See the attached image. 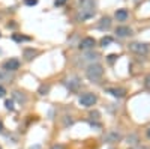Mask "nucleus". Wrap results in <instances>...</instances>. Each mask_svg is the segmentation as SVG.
Segmentation results:
<instances>
[{
  "instance_id": "nucleus-25",
  "label": "nucleus",
  "mask_w": 150,
  "mask_h": 149,
  "mask_svg": "<svg viewBox=\"0 0 150 149\" xmlns=\"http://www.w3.org/2000/svg\"><path fill=\"white\" fill-rule=\"evenodd\" d=\"M6 93V90H5V87L3 86H0V98H2L3 97V95Z\"/></svg>"
},
{
  "instance_id": "nucleus-13",
  "label": "nucleus",
  "mask_w": 150,
  "mask_h": 149,
  "mask_svg": "<svg viewBox=\"0 0 150 149\" xmlns=\"http://www.w3.org/2000/svg\"><path fill=\"white\" fill-rule=\"evenodd\" d=\"M14 98L18 99L20 103H26V97H24V95H21L20 92H14Z\"/></svg>"
},
{
  "instance_id": "nucleus-5",
  "label": "nucleus",
  "mask_w": 150,
  "mask_h": 149,
  "mask_svg": "<svg viewBox=\"0 0 150 149\" xmlns=\"http://www.w3.org/2000/svg\"><path fill=\"white\" fill-rule=\"evenodd\" d=\"M18 68H20V60H17V59H9L3 63L5 71H17Z\"/></svg>"
},
{
  "instance_id": "nucleus-15",
  "label": "nucleus",
  "mask_w": 150,
  "mask_h": 149,
  "mask_svg": "<svg viewBox=\"0 0 150 149\" xmlns=\"http://www.w3.org/2000/svg\"><path fill=\"white\" fill-rule=\"evenodd\" d=\"M66 84H68V86L71 87V89H77V87H78V80H77V78H74V80L68 81Z\"/></svg>"
},
{
  "instance_id": "nucleus-29",
  "label": "nucleus",
  "mask_w": 150,
  "mask_h": 149,
  "mask_svg": "<svg viewBox=\"0 0 150 149\" xmlns=\"http://www.w3.org/2000/svg\"><path fill=\"white\" fill-rule=\"evenodd\" d=\"M147 135H149V139H150V128H149V130H147Z\"/></svg>"
},
{
  "instance_id": "nucleus-20",
  "label": "nucleus",
  "mask_w": 150,
  "mask_h": 149,
  "mask_svg": "<svg viewBox=\"0 0 150 149\" xmlns=\"http://www.w3.org/2000/svg\"><path fill=\"white\" fill-rule=\"evenodd\" d=\"M14 39H15V41H27L29 38H26V36H18V35H14Z\"/></svg>"
},
{
  "instance_id": "nucleus-28",
  "label": "nucleus",
  "mask_w": 150,
  "mask_h": 149,
  "mask_svg": "<svg viewBox=\"0 0 150 149\" xmlns=\"http://www.w3.org/2000/svg\"><path fill=\"white\" fill-rule=\"evenodd\" d=\"M30 149H41V146H39V145H35V146H32Z\"/></svg>"
},
{
  "instance_id": "nucleus-4",
  "label": "nucleus",
  "mask_w": 150,
  "mask_h": 149,
  "mask_svg": "<svg viewBox=\"0 0 150 149\" xmlns=\"http://www.w3.org/2000/svg\"><path fill=\"white\" fill-rule=\"evenodd\" d=\"M129 48H131L134 53H138V54H146L149 51L147 44H141V42H132L129 45Z\"/></svg>"
},
{
  "instance_id": "nucleus-24",
  "label": "nucleus",
  "mask_w": 150,
  "mask_h": 149,
  "mask_svg": "<svg viewBox=\"0 0 150 149\" xmlns=\"http://www.w3.org/2000/svg\"><path fill=\"white\" fill-rule=\"evenodd\" d=\"M128 143H137V137H135V135H132L131 139H128Z\"/></svg>"
},
{
  "instance_id": "nucleus-23",
  "label": "nucleus",
  "mask_w": 150,
  "mask_h": 149,
  "mask_svg": "<svg viewBox=\"0 0 150 149\" xmlns=\"http://www.w3.org/2000/svg\"><path fill=\"white\" fill-rule=\"evenodd\" d=\"M66 2H68V0H56L54 3H56V6H62L63 3H66Z\"/></svg>"
},
{
  "instance_id": "nucleus-9",
  "label": "nucleus",
  "mask_w": 150,
  "mask_h": 149,
  "mask_svg": "<svg viewBox=\"0 0 150 149\" xmlns=\"http://www.w3.org/2000/svg\"><path fill=\"white\" fill-rule=\"evenodd\" d=\"M116 33H117V36L125 38V36H129V35H131L132 30L129 29V27H126V26H122V27H117V29H116Z\"/></svg>"
},
{
  "instance_id": "nucleus-21",
  "label": "nucleus",
  "mask_w": 150,
  "mask_h": 149,
  "mask_svg": "<svg viewBox=\"0 0 150 149\" xmlns=\"http://www.w3.org/2000/svg\"><path fill=\"white\" fill-rule=\"evenodd\" d=\"M90 118H93V119H99V112H92V113H90Z\"/></svg>"
},
{
  "instance_id": "nucleus-1",
  "label": "nucleus",
  "mask_w": 150,
  "mask_h": 149,
  "mask_svg": "<svg viewBox=\"0 0 150 149\" xmlns=\"http://www.w3.org/2000/svg\"><path fill=\"white\" fill-rule=\"evenodd\" d=\"M102 74H104V68L99 63H92L87 68V71H86L87 78L92 80V81H99L101 77H102Z\"/></svg>"
},
{
  "instance_id": "nucleus-14",
  "label": "nucleus",
  "mask_w": 150,
  "mask_h": 149,
  "mask_svg": "<svg viewBox=\"0 0 150 149\" xmlns=\"http://www.w3.org/2000/svg\"><path fill=\"white\" fill-rule=\"evenodd\" d=\"M111 42H113V38L107 36V38H102V41H101V45H102V47H107L108 44H111Z\"/></svg>"
},
{
  "instance_id": "nucleus-19",
  "label": "nucleus",
  "mask_w": 150,
  "mask_h": 149,
  "mask_svg": "<svg viewBox=\"0 0 150 149\" xmlns=\"http://www.w3.org/2000/svg\"><path fill=\"white\" fill-rule=\"evenodd\" d=\"M24 3H26V5H29V6H33V5L38 3V0H24Z\"/></svg>"
},
{
  "instance_id": "nucleus-3",
  "label": "nucleus",
  "mask_w": 150,
  "mask_h": 149,
  "mask_svg": "<svg viewBox=\"0 0 150 149\" xmlns=\"http://www.w3.org/2000/svg\"><path fill=\"white\" fill-rule=\"evenodd\" d=\"M95 15V6H81L80 14H78V18L80 20H87L90 17Z\"/></svg>"
},
{
  "instance_id": "nucleus-18",
  "label": "nucleus",
  "mask_w": 150,
  "mask_h": 149,
  "mask_svg": "<svg viewBox=\"0 0 150 149\" xmlns=\"http://www.w3.org/2000/svg\"><path fill=\"white\" fill-rule=\"evenodd\" d=\"M48 90H50L48 86H41V87H39V93H41V95H47Z\"/></svg>"
},
{
  "instance_id": "nucleus-27",
  "label": "nucleus",
  "mask_w": 150,
  "mask_h": 149,
  "mask_svg": "<svg viewBox=\"0 0 150 149\" xmlns=\"http://www.w3.org/2000/svg\"><path fill=\"white\" fill-rule=\"evenodd\" d=\"M51 149H63V146L62 145H56V146H53Z\"/></svg>"
},
{
  "instance_id": "nucleus-16",
  "label": "nucleus",
  "mask_w": 150,
  "mask_h": 149,
  "mask_svg": "<svg viewBox=\"0 0 150 149\" xmlns=\"http://www.w3.org/2000/svg\"><path fill=\"white\" fill-rule=\"evenodd\" d=\"M36 54V51L35 50H26L24 51V56H26V59H32Z\"/></svg>"
},
{
  "instance_id": "nucleus-11",
  "label": "nucleus",
  "mask_w": 150,
  "mask_h": 149,
  "mask_svg": "<svg viewBox=\"0 0 150 149\" xmlns=\"http://www.w3.org/2000/svg\"><path fill=\"white\" fill-rule=\"evenodd\" d=\"M111 26V21H110V18H102L101 23H99V29H108V27Z\"/></svg>"
},
{
  "instance_id": "nucleus-31",
  "label": "nucleus",
  "mask_w": 150,
  "mask_h": 149,
  "mask_svg": "<svg viewBox=\"0 0 150 149\" xmlns=\"http://www.w3.org/2000/svg\"><path fill=\"white\" fill-rule=\"evenodd\" d=\"M0 149H2V148H0Z\"/></svg>"
},
{
  "instance_id": "nucleus-10",
  "label": "nucleus",
  "mask_w": 150,
  "mask_h": 149,
  "mask_svg": "<svg viewBox=\"0 0 150 149\" xmlns=\"http://www.w3.org/2000/svg\"><path fill=\"white\" fill-rule=\"evenodd\" d=\"M116 18L119 20V21H125V20L128 18V11L126 9H119L116 12Z\"/></svg>"
},
{
  "instance_id": "nucleus-26",
  "label": "nucleus",
  "mask_w": 150,
  "mask_h": 149,
  "mask_svg": "<svg viewBox=\"0 0 150 149\" xmlns=\"http://www.w3.org/2000/svg\"><path fill=\"white\" fill-rule=\"evenodd\" d=\"M116 57H117L116 54H111V56H108V60H110V62H113V60H114Z\"/></svg>"
},
{
  "instance_id": "nucleus-6",
  "label": "nucleus",
  "mask_w": 150,
  "mask_h": 149,
  "mask_svg": "<svg viewBox=\"0 0 150 149\" xmlns=\"http://www.w3.org/2000/svg\"><path fill=\"white\" fill-rule=\"evenodd\" d=\"M95 39L93 38H84L81 41V44H80V48L81 50H90V48H93L95 47Z\"/></svg>"
},
{
  "instance_id": "nucleus-7",
  "label": "nucleus",
  "mask_w": 150,
  "mask_h": 149,
  "mask_svg": "<svg viewBox=\"0 0 150 149\" xmlns=\"http://www.w3.org/2000/svg\"><path fill=\"white\" fill-rule=\"evenodd\" d=\"M105 92L110 93V95H113V97H116V98H123V97H125V90L117 89V87H107Z\"/></svg>"
},
{
  "instance_id": "nucleus-12",
  "label": "nucleus",
  "mask_w": 150,
  "mask_h": 149,
  "mask_svg": "<svg viewBox=\"0 0 150 149\" xmlns=\"http://www.w3.org/2000/svg\"><path fill=\"white\" fill-rule=\"evenodd\" d=\"M81 6H95V0H78Z\"/></svg>"
},
{
  "instance_id": "nucleus-22",
  "label": "nucleus",
  "mask_w": 150,
  "mask_h": 149,
  "mask_svg": "<svg viewBox=\"0 0 150 149\" xmlns=\"http://www.w3.org/2000/svg\"><path fill=\"white\" fill-rule=\"evenodd\" d=\"M144 84H146V87H147V89H150V76H147V77H146V80H144Z\"/></svg>"
},
{
  "instance_id": "nucleus-30",
  "label": "nucleus",
  "mask_w": 150,
  "mask_h": 149,
  "mask_svg": "<svg viewBox=\"0 0 150 149\" xmlns=\"http://www.w3.org/2000/svg\"><path fill=\"white\" fill-rule=\"evenodd\" d=\"M2 128H3V125H2V122H0V131H2Z\"/></svg>"
},
{
  "instance_id": "nucleus-17",
  "label": "nucleus",
  "mask_w": 150,
  "mask_h": 149,
  "mask_svg": "<svg viewBox=\"0 0 150 149\" xmlns=\"http://www.w3.org/2000/svg\"><path fill=\"white\" fill-rule=\"evenodd\" d=\"M5 105H6V108H8V110H14V101L12 99H8L5 103Z\"/></svg>"
},
{
  "instance_id": "nucleus-8",
  "label": "nucleus",
  "mask_w": 150,
  "mask_h": 149,
  "mask_svg": "<svg viewBox=\"0 0 150 149\" xmlns=\"http://www.w3.org/2000/svg\"><path fill=\"white\" fill-rule=\"evenodd\" d=\"M122 139V134L117 133V131H110L107 135H105V140L108 143H111V142H119Z\"/></svg>"
},
{
  "instance_id": "nucleus-2",
  "label": "nucleus",
  "mask_w": 150,
  "mask_h": 149,
  "mask_svg": "<svg viewBox=\"0 0 150 149\" xmlns=\"http://www.w3.org/2000/svg\"><path fill=\"white\" fill-rule=\"evenodd\" d=\"M96 95L95 93H84L80 97V104L84 105V107H90V105H93L96 103Z\"/></svg>"
}]
</instances>
